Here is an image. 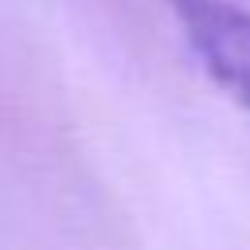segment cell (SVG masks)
Listing matches in <instances>:
<instances>
[{"label":"cell","mask_w":250,"mask_h":250,"mask_svg":"<svg viewBox=\"0 0 250 250\" xmlns=\"http://www.w3.org/2000/svg\"><path fill=\"white\" fill-rule=\"evenodd\" d=\"M172 8L215 86L250 109V12L230 0H172Z\"/></svg>","instance_id":"1"}]
</instances>
